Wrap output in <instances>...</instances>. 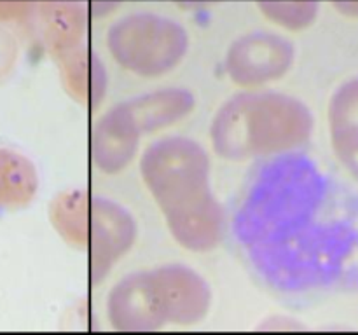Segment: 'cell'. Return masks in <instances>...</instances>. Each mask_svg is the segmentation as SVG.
<instances>
[{
    "instance_id": "1",
    "label": "cell",
    "mask_w": 358,
    "mask_h": 335,
    "mask_svg": "<svg viewBox=\"0 0 358 335\" xmlns=\"http://www.w3.org/2000/svg\"><path fill=\"white\" fill-rule=\"evenodd\" d=\"M231 234L275 292L358 293V181L304 150L255 166L234 201Z\"/></svg>"
},
{
    "instance_id": "2",
    "label": "cell",
    "mask_w": 358,
    "mask_h": 335,
    "mask_svg": "<svg viewBox=\"0 0 358 335\" xmlns=\"http://www.w3.org/2000/svg\"><path fill=\"white\" fill-rule=\"evenodd\" d=\"M138 168L182 248L205 253L219 246L226 213L212 191L210 157L201 143L180 135L163 136L143 150Z\"/></svg>"
},
{
    "instance_id": "3",
    "label": "cell",
    "mask_w": 358,
    "mask_h": 335,
    "mask_svg": "<svg viewBox=\"0 0 358 335\" xmlns=\"http://www.w3.org/2000/svg\"><path fill=\"white\" fill-rule=\"evenodd\" d=\"M315 131L311 108L276 89H243L227 98L210 124L213 152L226 161L268 159L297 150Z\"/></svg>"
},
{
    "instance_id": "4",
    "label": "cell",
    "mask_w": 358,
    "mask_h": 335,
    "mask_svg": "<svg viewBox=\"0 0 358 335\" xmlns=\"http://www.w3.org/2000/svg\"><path fill=\"white\" fill-rule=\"evenodd\" d=\"M210 306L212 288L196 269L164 264L122 276L108 292L107 316L115 330L152 332L201 323Z\"/></svg>"
},
{
    "instance_id": "5",
    "label": "cell",
    "mask_w": 358,
    "mask_h": 335,
    "mask_svg": "<svg viewBox=\"0 0 358 335\" xmlns=\"http://www.w3.org/2000/svg\"><path fill=\"white\" fill-rule=\"evenodd\" d=\"M59 213L62 232L70 243L86 251L91 279L96 283L128 253L138 236L131 213L101 194L83 191L65 194Z\"/></svg>"
},
{
    "instance_id": "6",
    "label": "cell",
    "mask_w": 358,
    "mask_h": 335,
    "mask_svg": "<svg viewBox=\"0 0 358 335\" xmlns=\"http://www.w3.org/2000/svg\"><path fill=\"white\" fill-rule=\"evenodd\" d=\"M112 59L133 75L157 79L173 72L189 51L182 27L163 17H128L107 35Z\"/></svg>"
},
{
    "instance_id": "7",
    "label": "cell",
    "mask_w": 358,
    "mask_h": 335,
    "mask_svg": "<svg viewBox=\"0 0 358 335\" xmlns=\"http://www.w3.org/2000/svg\"><path fill=\"white\" fill-rule=\"evenodd\" d=\"M296 49L289 38L269 31H254L236 38L227 49L224 70L245 89L268 86L290 72Z\"/></svg>"
},
{
    "instance_id": "8",
    "label": "cell",
    "mask_w": 358,
    "mask_h": 335,
    "mask_svg": "<svg viewBox=\"0 0 358 335\" xmlns=\"http://www.w3.org/2000/svg\"><path fill=\"white\" fill-rule=\"evenodd\" d=\"M142 129L124 101L100 115L91 129V159L107 174L126 170L135 159L142 138Z\"/></svg>"
},
{
    "instance_id": "9",
    "label": "cell",
    "mask_w": 358,
    "mask_h": 335,
    "mask_svg": "<svg viewBox=\"0 0 358 335\" xmlns=\"http://www.w3.org/2000/svg\"><path fill=\"white\" fill-rule=\"evenodd\" d=\"M327 124L336 157L358 181V75L343 80L331 94Z\"/></svg>"
},
{
    "instance_id": "10",
    "label": "cell",
    "mask_w": 358,
    "mask_h": 335,
    "mask_svg": "<svg viewBox=\"0 0 358 335\" xmlns=\"http://www.w3.org/2000/svg\"><path fill=\"white\" fill-rule=\"evenodd\" d=\"M143 135L171 128L187 117L196 107V98L185 87H161L124 101Z\"/></svg>"
},
{
    "instance_id": "11",
    "label": "cell",
    "mask_w": 358,
    "mask_h": 335,
    "mask_svg": "<svg viewBox=\"0 0 358 335\" xmlns=\"http://www.w3.org/2000/svg\"><path fill=\"white\" fill-rule=\"evenodd\" d=\"M66 70L70 73L66 84L76 87V100L86 105H98L103 100L107 72L98 56L79 52L70 58Z\"/></svg>"
}]
</instances>
